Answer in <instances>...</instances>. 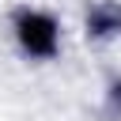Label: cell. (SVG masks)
<instances>
[{
    "label": "cell",
    "mask_w": 121,
    "mask_h": 121,
    "mask_svg": "<svg viewBox=\"0 0 121 121\" xmlns=\"http://www.w3.org/2000/svg\"><path fill=\"white\" fill-rule=\"evenodd\" d=\"M83 38L87 42H117L121 38V0H87L83 8Z\"/></svg>",
    "instance_id": "2"
},
{
    "label": "cell",
    "mask_w": 121,
    "mask_h": 121,
    "mask_svg": "<svg viewBox=\"0 0 121 121\" xmlns=\"http://www.w3.org/2000/svg\"><path fill=\"white\" fill-rule=\"evenodd\" d=\"M8 30H11V42L19 49V57L34 60V64H49L60 57L64 49V30H60V19L49 11V8H38V4H19L8 19Z\"/></svg>",
    "instance_id": "1"
},
{
    "label": "cell",
    "mask_w": 121,
    "mask_h": 121,
    "mask_svg": "<svg viewBox=\"0 0 121 121\" xmlns=\"http://www.w3.org/2000/svg\"><path fill=\"white\" fill-rule=\"evenodd\" d=\"M102 117H106V121H121V76H110V79H106V91H102Z\"/></svg>",
    "instance_id": "3"
}]
</instances>
